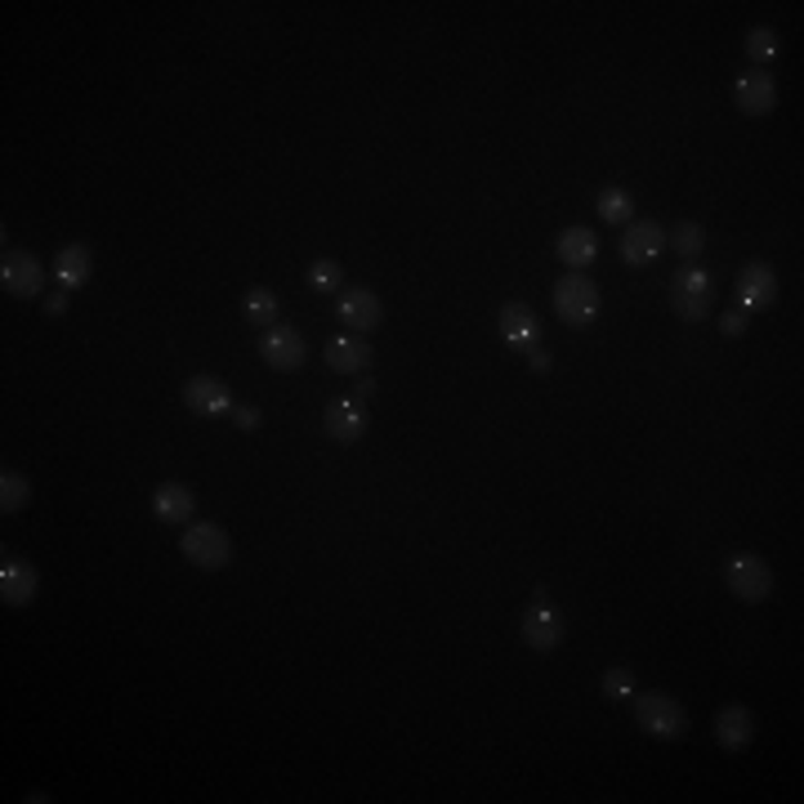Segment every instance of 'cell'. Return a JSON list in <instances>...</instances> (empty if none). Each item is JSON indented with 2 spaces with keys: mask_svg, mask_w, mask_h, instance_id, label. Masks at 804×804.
<instances>
[{
  "mask_svg": "<svg viewBox=\"0 0 804 804\" xmlns=\"http://www.w3.org/2000/svg\"><path fill=\"white\" fill-rule=\"evenodd\" d=\"M554 313H558V322H567V326H591L595 317H599V286L586 278V273H567V278H558L554 282Z\"/></svg>",
  "mask_w": 804,
  "mask_h": 804,
  "instance_id": "6da1fadb",
  "label": "cell"
},
{
  "mask_svg": "<svg viewBox=\"0 0 804 804\" xmlns=\"http://www.w3.org/2000/svg\"><path fill=\"white\" fill-rule=\"evenodd\" d=\"M635 724L644 738L679 742L688 733V711L666 693H644V698H635Z\"/></svg>",
  "mask_w": 804,
  "mask_h": 804,
  "instance_id": "7a4b0ae2",
  "label": "cell"
},
{
  "mask_svg": "<svg viewBox=\"0 0 804 804\" xmlns=\"http://www.w3.org/2000/svg\"><path fill=\"white\" fill-rule=\"evenodd\" d=\"M179 550H184V558L192 567L219 572V567H228V558H233V536H228L219 523H188Z\"/></svg>",
  "mask_w": 804,
  "mask_h": 804,
  "instance_id": "3957f363",
  "label": "cell"
},
{
  "mask_svg": "<svg viewBox=\"0 0 804 804\" xmlns=\"http://www.w3.org/2000/svg\"><path fill=\"white\" fill-rule=\"evenodd\" d=\"M716 295H711V278L698 269V264H679L675 278H670V309L683 317V322H702L711 313Z\"/></svg>",
  "mask_w": 804,
  "mask_h": 804,
  "instance_id": "277c9868",
  "label": "cell"
},
{
  "mask_svg": "<svg viewBox=\"0 0 804 804\" xmlns=\"http://www.w3.org/2000/svg\"><path fill=\"white\" fill-rule=\"evenodd\" d=\"M724 586L742 599V604H760L773 595V567L760 554H733L724 563Z\"/></svg>",
  "mask_w": 804,
  "mask_h": 804,
  "instance_id": "5b68a950",
  "label": "cell"
},
{
  "mask_svg": "<svg viewBox=\"0 0 804 804\" xmlns=\"http://www.w3.org/2000/svg\"><path fill=\"white\" fill-rule=\"evenodd\" d=\"M260 358L273 367V372H300L304 367V358H309V344H304V335L295 331V326H269L264 335H260Z\"/></svg>",
  "mask_w": 804,
  "mask_h": 804,
  "instance_id": "8992f818",
  "label": "cell"
},
{
  "mask_svg": "<svg viewBox=\"0 0 804 804\" xmlns=\"http://www.w3.org/2000/svg\"><path fill=\"white\" fill-rule=\"evenodd\" d=\"M335 317L344 331H376L385 322V309H380V295L367 291V286H349L335 295Z\"/></svg>",
  "mask_w": 804,
  "mask_h": 804,
  "instance_id": "52a82bcc",
  "label": "cell"
},
{
  "mask_svg": "<svg viewBox=\"0 0 804 804\" xmlns=\"http://www.w3.org/2000/svg\"><path fill=\"white\" fill-rule=\"evenodd\" d=\"M0 282H6V295L14 300H32L45 286V269L32 251H6V264H0Z\"/></svg>",
  "mask_w": 804,
  "mask_h": 804,
  "instance_id": "ba28073f",
  "label": "cell"
},
{
  "mask_svg": "<svg viewBox=\"0 0 804 804\" xmlns=\"http://www.w3.org/2000/svg\"><path fill=\"white\" fill-rule=\"evenodd\" d=\"M661 251H666L661 223H652V219H630V223H626V233H622V260H626L630 269L652 264Z\"/></svg>",
  "mask_w": 804,
  "mask_h": 804,
  "instance_id": "9c48e42d",
  "label": "cell"
},
{
  "mask_svg": "<svg viewBox=\"0 0 804 804\" xmlns=\"http://www.w3.org/2000/svg\"><path fill=\"white\" fill-rule=\"evenodd\" d=\"M733 98L738 107L746 112V117H769V112L777 107V81L764 72V67H751L733 81Z\"/></svg>",
  "mask_w": 804,
  "mask_h": 804,
  "instance_id": "30bf717a",
  "label": "cell"
},
{
  "mask_svg": "<svg viewBox=\"0 0 804 804\" xmlns=\"http://www.w3.org/2000/svg\"><path fill=\"white\" fill-rule=\"evenodd\" d=\"M184 403H188V411H197V416H206V420H215V416H233V394H228V385L219 380V376H192L188 385H184Z\"/></svg>",
  "mask_w": 804,
  "mask_h": 804,
  "instance_id": "8fae6325",
  "label": "cell"
},
{
  "mask_svg": "<svg viewBox=\"0 0 804 804\" xmlns=\"http://www.w3.org/2000/svg\"><path fill=\"white\" fill-rule=\"evenodd\" d=\"M41 591V572L28 558H6L0 563V599L6 608H28Z\"/></svg>",
  "mask_w": 804,
  "mask_h": 804,
  "instance_id": "7c38bea8",
  "label": "cell"
},
{
  "mask_svg": "<svg viewBox=\"0 0 804 804\" xmlns=\"http://www.w3.org/2000/svg\"><path fill=\"white\" fill-rule=\"evenodd\" d=\"M738 304L746 309V313H764V309H773L777 304V273L769 269V264H746L742 273H738Z\"/></svg>",
  "mask_w": 804,
  "mask_h": 804,
  "instance_id": "4fadbf2b",
  "label": "cell"
},
{
  "mask_svg": "<svg viewBox=\"0 0 804 804\" xmlns=\"http://www.w3.org/2000/svg\"><path fill=\"white\" fill-rule=\"evenodd\" d=\"M755 733H760L755 711L742 707V702H733V707H724V711L716 716V742H720L729 755H742V751L755 742Z\"/></svg>",
  "mask_w": 804,
  "mask_h": 804,
  "instance_id": "5bb4252c",
  "label": "cell"
},
{
  "mask_svg": "<svg viewBox=\"0 0 804 804\" xmlns=\"http://www.w3.org/2000/svg\"><path fill=\"white\" fill-rule=\"evenodd\" d=\"M523 644H528L532 652H554V648L563 644V617H558V608L532 604V608L523 613Z\"/></svg>",
  "mask_w": 804,
  "mask_h": 804,
  "instance_id": "9a60e30c",
  "label": "cell"
},
{
  "mask_svg": "<svg viewBox=\"0 0 804 804\" xmlns=\"http://www.w3.org/2000/svg\"><path fill=\"white\" fill-rule=\"evenodd\" d=\"M326 367L340 372V376H363L372 367V344L358 340V335H335L326 344Z\"/></svg>",
  "mask_w": 804,
  "mask_h": 804,
  "instance_id": "2e32d148",
  "label": "cell"
},
{
  "mask_svg": "<svg viewBox=\"0 0 804 804\" xmlns=\"http://www.w3.org/2000/svg\"><path fill=\"white\" fill-rule=\"evenodd\" d=\"M554 255L572 269V273H586L591 264H595V255H599V242H595V233L591 228H563L558 233V242H554Z\"/></svg>",
  "mask_w": 804,
  "mask_h": 804,
  "instance_id": "e0dca14e",
  "label": "cell"
},
{
  "mask_svg": "<svg viewBox=\"0 0 804 804\" xmlns=\"http://www.w3.org/2000/svg\"><path fill=\"white\" fill-rule=\"evenodd\" d=\"M363 429H367V411H363L358 398H331V407H326V434L335 442H358Z\"/></svg>",
  "mask_w": 804,
  "mask_h": 804,
  "instance_id": "ac0fdd59",
  "label": "cell"
},
{
  "mask_svg": "<svg viewBox=\"0 0 804 804\" xmlns=\"http://www.w3.org/2000/svg\"><path fill=\"white\" fill-rule=\"evenodd\" d=\"M153 514H157L161 523L188 528L192 514H197V501H192V492H188L184 483H161V488L153 492Z\"/></svg>",
  "mask_w": 804,
  "mask_h": 804,
  "instance_id": "d6986e66",
  "label": "cell"
},
{
  "mask_svg": "<svg viewBox=\"0 0 804 804\" xmlns=\"http://www.w3.org/2000/svg\"><path fill=\"white\" fill-rule=\"evenodd\" d=\"M536 331H541V322H536V313L528 304H505L501 309V340L510 344V349H528V344H536Z\"/></svg>",
  "mask_w": 804,
  "mask_h": 804,
  "instance_id": "ffe728a7",
  "label": "cell"
},
{
  "mask_svg": "<svg viewBox=\"0 0 804 804\" xmlns=\"http://www.w3.org/2000/svg\"><path fill=\"white\" fill-rule=\"evenodd\" d=\"M54 273H59V286H67V291L85 286V282H90V273H94V255H90V247H85V242H67V247L59 251V260H54Z\"/></svg>",
  "mask_w": 804,
  "mask_h": 804,
  "instance_id": "44dd1931",
  "label": "cell"
},
{
  "mask_svg": "<svg viewBox=\"0 0 804 804\" xmlns=\"http://www.w3.org/2000/svg\"><path fill=\"white\" fill-rule=\"evenodd\" d=\"M670 251L683 260V264H693V260H702V251H707V233H702V223L698 219H679L675 228H670Z\"/></svg>",
  "mask_w": 804,
  "mask_h": 804,
  "instance_id": "7402d4cb",
  "label": "cell"
},
{
  "mask_svg": "<svg viewBox=\"0 0 804 804\" xmlns=\"http://www.w3.org/2000/svg\"><path fill=\"white\" fill-rule=\"evenodd\" d=\"M32 505V483L19 470L0 474V514H23Z\"/></svg>",
  "mask_w": 804,
  "mask_h": 804,
  "instance_id": "603a6c76",
  "label": "cell"
},
{
  "mask_svg": "<svg viewBox=\"0 0 804 804\" xmlns=\"http://www.w3.org/2000/svg\"><path fill=\"white\" fill-rule=\"evenodd\" d=\"M595 206H599V219H604V223H613V228L635 219V201H630V192H626V188H617V184H608V188L599 192V201H595Z\"/></svg>",
  "mask_w": 804,
  "mask_h": 804,
  "instance_id": "cb8c5ba5",
  "label": "cell"
},
{
  "mask_svg": "<svg viewBox=\"0 0 804 804\" xmlns=\"http://www.w3.org/2000/svg\"><path fill=\"white\" fill-rule=\"evenodd\" d=\"M247 317H251L260 331L278 326V295H273L269 286H251V291H247Z\"/></svg>",
  "mask_w": 804,
  "mask_h": 804,
  "instance_id": "d4e9b609",
  "label": "cell"
},
{
  "mask_svg": "<svg viewBox=\"0 0 804 804\" xmlns=\"http://www.w3.org/2000/svg\"><path fill=\"white\" fill-rule=\"evenodd\" d=\"M309 286H313L317 295H340L344 269H340L335 260H313V264H309Z\"/></svg>",
  "mask_w": 804,
  "mask_h": 804,
  "instance_id": "484cf974",
  "label": "cell"
},
{
  "mask_svg": "<svg viewBox=\"0 0 804 804\" xmlns=\"http://www.w3.org/2000/svg\"><path fill=\"white\" fill-rule=\"evenodd\" d=\"M604 698H608V702H626V698H635V670H626V666H608V670H604Z\"/></svg>",
  "mask_w": 804,
  "mask_h": 804,
  "instance_id": "4316f807",
  "label": "cell"
},
{
  "mask_svg": "<svg viewBox=\"0 0 804 804\" xmlns=\"http://www.w3.org/2000/svg\"><path fill=\"white\" fill-rule=\"evenodd\" d=\"M746 54H751V63H769L777 54V32L773 28H751L746 32Z\"/></svg>",
  "mask_w": 804,
  "mask_h": 804,
  "instance_id": "83f0119b",
  "label": "cell"
},
{
  "mask_svg": "<svg viewBox=\"0 0 804 804\" xmlns=\"http://www.w3.org/2000/svg\"><path fill=\"white\" fill-rule=\"evenodd\" d=\"M720 331L729 335V340H738V335H746V309H729L724 317H720Z\"/></svg>",
  "mask_w": 804,
  "mask_h": 804,
  "instance_id": "f1b7e54d",
  "label": "cell"
},
{
  "mask_svg": "<svg viewBox=\"0 0 804 804\" xmlns=\"http://www.w3.org/2000/svg\"><path fill=\"white\" fill-rule=\"evenodd\" d=\"M260 420H264L260 407H233V425L238 429H260Z\"/></svg>",
  "mask_w": 804,
  "mask_h": 804,
  "instance_id": "f546056e",
  "label": "cell"
},
{
  "mask_svg": "<svg viewBox=\"0 0 804 804\" xmlns=\"http://www.w3.org/2000/svg\"><path fill=\"white\" fill-rule=\"evenodd\" d=\"M45 313H50V317L67 313V286H59V291H50V295H45Z\"/></svg>",
  "mask_w": 804,
  "mask_h": 804,
  "instance_id": "4dcf8cb0",
  "label": "cell"
},
{
  "mask_svg": "<svg viewBox=\"0 0 804 804\" xmlns=\"http://www.w3.org/2000/svg\"><path fill=\"white\" fill-rule=\"evenodd\" d=\"M528 367H532V372H536V376H545V372H550V367H554V358H550V349H536V354H532V358H528Z\"/></svg>",
  "mask_w": 804,
  "mask_h": 804,
  "instance_id": "1f68e13d",
  "label": "cell"
},
{
  "mask_svg": "<svg viewBox=\"0 0 804 804\" xmlns=\"http://www.w3.org/2000/svg\"><path fill=\"white\" fill-rule=\"evenodd\" d=\"M354 398H358V403H372V398H376V380H372V376H363V380L354 385Z\"/></svg>",
  "mask_w": 804,
  "mask_h": 804,
  "instance_id": "d6a6232c",
  "label": "cell"
}]
</instances>
